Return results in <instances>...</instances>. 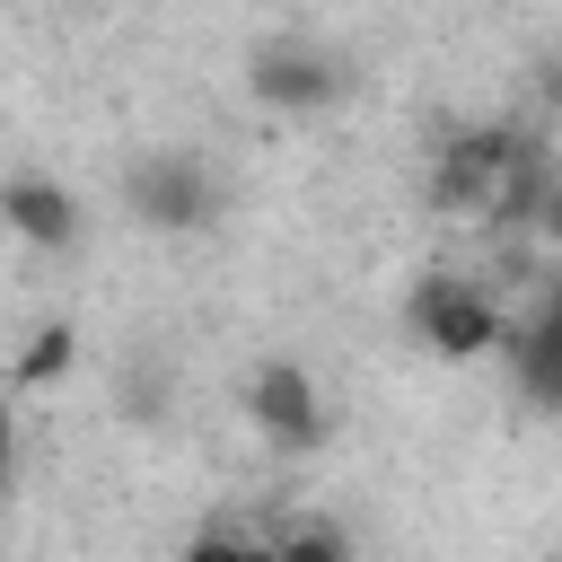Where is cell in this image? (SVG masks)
Wrapping results in <instances>:
<instances>
[{"label": "cell", "mask_w": 562, "mask_h": 562, "mask_svg": "<svg viewBox=\"0 0 562 562\" xmlns=\"http://www.w3.org/2000/svg\"><path fill=\"white\" fill-rule=\"evenodd\" d=\"M255 88H263L272 105H325V97L342 88V70H334V61H316V53H263Z\"/></svg>", "instance_id": "5b68a950"}, {"label": "cell", "mask_w": 562, "mask_h": 562, "mask_svg": "<svg viewBox=\"0 0 562 562\" xmlns=\"http://www.w3.org/2000/svg\"><path fill=\"white\" fill-rule=\"evenodd\" d=\"M255 422H263V439H281V448H316L325 413H316V386H307V369L272 360V369L255 378Z\"/></svg>", "instance_id": "7a4b0ae2"}, {"label": "cell", "mask_w": 562, "mask_h": 562, "mask_svg": "<svg viewBox=\"0 0 562 562\" xmlns=\"http://www.w3.org/2000/svg\"><path fill=\"white\" fill-rule=\"evenodd\" d=\"M0 474H9V404H0Z\"/></svg>", "instance_id": "ba28073f"}, {"label": "cell", "mask_w": 562, "mask_h": 562, "mask_svg": "<svg viewBox=\"0 0 562 562\" xmlns=\"http://www.w3.org/2000/svg\"><path fill=\"white\" fill-rule=\"evenodd\" d=\"M536 316H544V325H562V272L544 281V307H536Z\"/></svg>", "instance_id": "52a82bcc"}, {"label": "cell", "mask_w": 562, "mask_h": 562, "mask_svg": "<svg viewBox=\"0 0 562 562\" xmlns=\"http://www.w3.org/2000/svg\"><path fill=\"white\" fill-rule=\"evenodd\" d=\"M0 220H9L18 237H35V246H70V237H79L70 193L44 184V176H9V184H0Z\"/></svg>", "instance_id": "277c9868"}, {"label": "cell", "mask_w": 562, "mask_h": 562, "mask_svg": "<svg viewBox=\"0 0 562 562\" xmlns=\"http://www.w3.org/2000/svg\"><path fill=\"white\" fill-rule=\"evenodd\" d=\"M132 202H140V220H158V228L211 220V184H202V167H184V158H149V167L132 176Z\"/></svg>", "instance_id": "3957f363"}, {"label": "cell", "mask_w": 562, "mask_h": 562, "mask_svg": "<svg viewBox=\"0 0 562 562\" xmlns=\"http://www.w3.org/2000/svg\"><path fill=\"white\" fill-rule=\"evenodd\" d=\"M413 325H422V342L448 351V360H474V351L501 342V307H492V290L457 281V272H422V290H413Z\"/></svg>", "instance_id": "6da1fadb"}, {"label": "cell", "mask_w": 562, "mask_h": 562, "mask_svg": "<svg viewBox=\"0 0 562 562\" xmlns=\"http://www.w3.org/2000/svg\"><path fill=\"white\" fill-rule=\"evenodd\" d=\"M518 386H527L544 413H562V325L536 316V325L518 334Z\"/></svg>", "instance_id": "8992f818"}]
</instances>
